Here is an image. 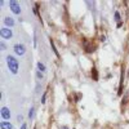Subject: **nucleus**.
Wrapping results in <instances>:
<instances>
[{
    "instance_id": "nucleus-5",
    "label": "nucleus",
    "mask_w": 129,
    "mask_h": 129,
    "mask_svg": "<svg viewBox=\"0 0 129 129\" xmlns=\"http://www.w3.org/2000/svg\"><path fill=\"white\" fill-rule=\"evenodd\" d=\"M0 115H2L3 120H5V121L10 120V117H12V112H10V110L8 109L7 106H3L2 107V110H0Z\"/></svg>"
},
{
    "instance_id": "nucleus-20",
    "label": "nucleus",
    "mask_w": 129,
    "mask_h": 129,
    "mask_svg": "<svg viewBox=\"0 0 129 129\" xmlns=\"http://www.w3.org/2000/svg\"><path fill=\"white\" fill-rule=\"evenodd\" d=\"M128 78H129V75H128Z\"/></svg>"
},
{
    "instance_id": "nucleus-14",
    "label": "nucleus",
    "mask_w": 129,
    "mask_h": 129,
    "mask_svg": "<svg viewBox=\"0 0 129 129\" xmlns=\"http://www.w3.org/2000/svg\"><path fill=\"white\" fill-rule=\"evenodd\" d=\"M0 49H2V52H5V49H7V44H5L4 41L0 43Z\"/></svg>"
},
{
    "instance_id": "nucleus-3",
    "label": "nucleus",
    "mask_w": 129,
    "mask_h": 129,
    "mask_svg": "<svg viewBox=\"0 0 129 129\" xmlns=\"http://www.w3.org/2000/svg\"><path fill=\"white\" fill-rule=\"evenodd\" d=\"M0 36L3 40H9L13 38V31L8 27H2L0 28Z\"/></svg>"
},
{
    "instance_id": "nucleus-9",
    "label": "nucleus",
    "mask_w": 129,
    "mask_h": 129,
    "mask_svg": "<svg viewBox=\"0 0 129 129\" xmlns=\"http://www.w3.org/2000/svg\"><path fill=\"white\" fill-rule=\"evenodd\" d=\"M27 116H28V119H30V120L34 119V116H35V107H34V106H32L31 109L28 110V115H27Z\"/></svg>"
},
{
    "instance_id": "nucleus-6",
    "label": "nucleus",
    "mask_w": 129,
    "mask_h": 129,
    "mask_svg": "<svg viewBox=\"0 0 129 129\" xmlns=\"http://www.w3.org/2000/svg\"><path fill=\"white\" fill-rule=\"evenodd\" d=\"M3 22H4V25H5L8 28H10V27H14V25H16V21H14L12 17H5Z\"/></svg>"
},
{
    "instance_id": "nucleus-12",
    "label": "nucleus",
    "mask_w": 129,
    "mask_h": 129,
    "mask_svg": "<svg viewBox=\"0 0 129 129\" xmlns=\"http://www.w3.org/2000/svg\"><path fill=\"white\" fill-rule=\"evenodd\" d=\"M35 75H36V79H38V80H41L43 78H44V74L40 72L39 70H36V74H35Z\"/></svg>"
},
{
    "instance_id": "nucleus-2",
    "label": "nucleus",
    "mask_w": 129,
    "mask_h": 129,
    "mask_svg": "<svg viewBox=\"0 0 129 129\" xmlns=\"http://www.w3.org/2000/svg\"><path fill=\"white\" fill-rule=\"evenodd\" d=\"M13 52L16 53L17 56L23 57L26 54V47H25V44H22V43H17V44H14L13 45Z\"/></svg>"
},
{
    "instance_id": "nucleus-10",
    "label": "nucleus",
    "mask_w": 129,
    "mask_h": 129,
    "mask_svg": "<svg viewBox=\"0 0 129 129\" xmlns=\"http://www.w3.org/2000/svg\"><path fill=\"white\" fill-rule=\"evenodd\" d=\"M50 48L53 49V52H54V54H56L57 57H59V54H58V50H57V48H56V45H54V41H53L52 39H50Z\"/></svg>"
},
{
    "instance_id": "nucleus-15",
    "label": "nucleus",
    "mask_w": 129,
    "mask_h": 129,
    "mask_svg": "<svg viewBox=\"0 0 129 129\" xmlns=\"http://www.w3.org/2000/svg\"><path fill=\"white\" fill-rule=\"evenodd\" d=\"M45 101H47V93H43V95H41V105H45Z\"/></svg>"
},
{
    "instance_id": "nucleus-11",
    "label": "nucleus",
    "mask_w": 129,
    "mask_h": 129,
    "mask_svg": "<svg viewBox=\"0 0 129 129\" xmlns=\"http://www.w3.org/2000/svg\"><path fill=\"white\" fill-rule=\"evenodd\" d=\"M92 78L94 79V81L98 80V72H97V70H95V69H93V70H92Z\"/></svg>"
},
{
    "instance_id": "nucleus-1",
    "label": "nucleus",
    "mask_w": 129,
    "mask_h": 129,
    "mask_svg": "<svg viewBox=\"0 0 129 129\" xmlns=\"http://www.w3.org/2000/svg\"><path fill=\"white\" fill-rule=\"evenodd\" d=\"M7 66H8L9 71L12 72L13 75L18 74V71H19V62H18V59L14 56H12V54L7 56Z\"/></svg>"
},
{
    "instance_id": "nucleus-8",
    "label": "nucleus",
    "mask_w": 129,
    "mask_h": 129,
    "mask_svg": "<svg viewBox=\"0 0 129 129\" xmlns=\"http://www.w3.org/2000/svg\"><path fill=\"white\" fill-rule=\"evenodd\" d=\"M36 67H38V70H39L40 72H43V74L47 72V67H45V64L43 63V62H38V63H36Z\"/></svg>"
},
{
    "instance_id": "nucleus-16",
    "label": "nucleus",
    "mask_w": 129,
    "mask_h": 129,
    "mask_svg": "<svg viewBox=\"0 0 129 129\" xmlns=\"http://www.w3.org/2000/svg\"><path fill=\"white\" fill-rule=\"evenodd\" d=\"M34 45H38V39H36V34H34Z\"/></svg>"
},
{
    "instance_id": "nucleus-17",
    "label": "nucleus",
    "mask_w": 129,
    "mask_h": 129,
    "mask_svg": "<svg viewBox=\"0 0 129 129\" xmlns=\"http://www.w3.org/2000/svg\"><path fill=\"white\" fill-rule=\"evenodd\" d=\"M21 129H27V124L26 123H22V124H21Z\"/></svg>"
},
{
    "instance_id": "nucleus-18",
    "label": "nucleus",
    "mask_w": 129,
    "mask_h": 129,
    "mask_svg": "<svg viewBox=\"0 0 129 129\" xmlns=\"http://www.w3.org/2000/svg\"><path fill=\"white\" fill-rule=\"evenodd\" d=\"M123 26V22H119V23H117V28H120Z\"/></svg>"
},
{
    "instance_id": "nucleus-13",
    "label": "nucleus",
    "mask_w": 129,
    "mask_h": 129,
    "mask_svg": "<svg viewBox=\"0 0 129 129\" xmlns=\"http://www.w3.org/2000/svg\"><path fill=\"white\" fill-rule=\"evenodd\" d=\"M114 17H115V19H116V21H119V22H120V21H121V17H120V13H119V12H117V10H116V12L114 13Z\"/></svg>"
},
{
    "instance_id": "nucleus-4",
    "label": "nucleus",
    "mask_w": 129,
    "mask_h": 129,
    "mask_svg": "<svg viewBox=\"0 0 129 129\" xmlns=\"http://www.w3.org/2000/svg\"><path fill=\"white\" fill-rule=\"evenodd\" d=\"M8 5H9V9L12 10L14 14H21V5L17 0H10L8 3Z\"/></svg>"
},
{
    "instance_id": "nucleus-19",
    "label": "nucleus",
    "mask_w": 129,
    "mask_h": 129,
    "mask_svg": "<svg viewBox=\"0 0 129 129\" xmlns=\"http://www.w3.org/2000/svg\"><path fill=\"white\" fill-rule=\"evenodd\" d=\"M61 129H69V126L67 125H63V126H61Z\"/></svg>"
},
{
    "instance_id": "nucleus-7",
    "label": "nucleus",
    "mask_w": 129,
    "mask_h": 129,
    "mask_svg": "<svg viewBox=\"0 0 129 129\" xmlns=\"http://www.w3.org/2000/svg\"><path fill=\"white\" fill-rule=\"evenodd\" d=\"M0 129H13V125L10 124L9 121L3 120L2 123H0Z\"/></svg>"
}]
</instances>
